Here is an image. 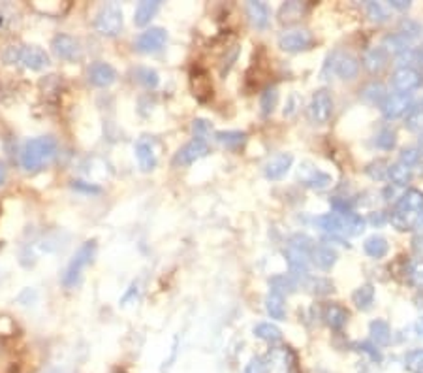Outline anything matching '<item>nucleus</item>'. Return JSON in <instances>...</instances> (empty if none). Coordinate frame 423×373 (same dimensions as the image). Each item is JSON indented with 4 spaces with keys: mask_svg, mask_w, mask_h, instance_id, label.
<instances>
[{
    "mask_svg": "<svg viewBox=\"0 0 423 373\" xmlns=\"http://www.w3.org/2000/svg\"><path fill=\"white\" fill-rule=\"evenodd\" d=\"M59 155V141L53 136H38L23 144L19 151V166L25 172H40L48 168Z\"/></svg>",
    "mask_w": 423,
    "mask_h": 373,
    "instance_id": "f257e3e1",
    "label": "nucleus"
},
{
    "mask_svg": "<svg viewBox=\"0 0 423 373\" xmlns=\"http://www.w3.org/2000/svg\"><path fill=\"white\" fill-rule=\"evenodd\" d=\"M314 225L322 228L324 232H327L333 238H353L363 232L367 227V219L358 215L356 211L348 213V215H337V213H327L314 219Z\"/></svg>",
    "mask_w": 423,
    "mask_h": 373,
    "instance_id": "f03ea898",
    "label": "nucleus"
},
{
    "mask_svg": "<svg viewBox=\"0 0 423 373\" xmlns=\"http://www.w3.org/2000/svg\"><path fill=\"white\" fill-rule=\"evenodd\" d=\"M2 60L6 65H21L28 70H43L51 65L49 55L38 45H8L2 51Z\"/></svg>",
    "mask_w": 423,
    "mask_h": 373,
    "instance_id": "7ed1b4c3",
    "label": "nucleus"
},
{
    "mask_svg": "<svg viewBox=\"0 0 423 373\" xmlns=\"http://www.w3.org/2000/svg\"><path fill=\"white\" fill-rule=\"evenodd\" d=\"M97 254V242L91 239V242H85L81 245L75 254L72 256V260L66 266L65 274H62V287L65 288H75L81 283V277H83V271L87 270V266L91 264L92 259Z\"/></svg>",
    "mask_w": 423,
    "mask_h": 373,
    "instance_id": "20e7f679",
    "label": "nucleus"
},
{
    "mask_svg": "<svg viewBox=\"0 0 423 373\" xmlns=\"http://www.w3.org/2000/svg\"><path fill=\"white\" fill-rule=\"evenodd\" d=\"M123 10L117 4H106L98 10L97 17H94V28L98 34L113 38L123 31Z\"/></svg>",
    "mask_w": 423,
    "mask_h": 373,
    "instance_id": "39448f33",
    "label": "nucleus"
},
{
    "mask_svg": "<svg viewBox=\"0 0 423 373\" xmlns=\"http://www.w3.org/2000/svg\"><path fill=\"white\" fill-rule=\"evenodd\" d=\"M307 115L312 124H326L333 115V97L327 89H318L312 92Z\"/></svg>",
    "mask_w": 423,
    "mask_h": 373,
    "instance_id": "423d86ee",
    "label": "nucleus"
},
{
    "mask_svg": "<svg viewBox=\"0 0 423 373\" xmlns=\"http://www.w3.org/2000/svg\"><path fill=\"white\" fill-rule=\"evenodd\" d=\"M294 352L282 345L271 347L263 357L265 373H294Z\"/></svg>",
    "mask_w": 423,
    "mask_h": 373,
    "instance_id": "0eeeda50",
    "label": "nucleus"
},
{
    "mask_svg": "<svg viewBox=\"0 0 423 373\" xmlns=\"http://www.w3.org/2000/svg\"><path fill=\"white\" fill-rule=\"evenodd\" d=\"M314 43V36L307 28H288L279 36V48L286 53H300Z\"/></svg>",
    "mask_w": 423,
    "mask_h": 373,
    "instance_id": "6e6552de",
    "label": "nucleus"
},
{
    "mask_svg": "<svg viewBox=\"0 0 423 373\" xmlns=\"http://www.w3.org/2000/svg\"><path fill=\"white\" fill-rule=\"evenodd\" d=\"M51 49H53L55 57H59L60 60H66V63H75V60H79L83 57L81 42L72 34H57L51 40Z\"/></svg>",
    "mask_w": 423,
    "mask_h": 373,
    "instance_id": "1a4fd4ad",
    "label": "nucleus"
},
{
    "mask_svg": "<svg viewBox=\"0 0 423 373\" xmlns=\"http://www.w3.org/2000/svg\"><path fill=\"white\" fill-rule=\"evenodd\" d=\"M326 66H331V72H335L341 80H353L359 72V60L346 51H333L327 57Z\"/></svg>",
    "mask_w": 423,
    "mask_h": 373,
    "instance_id": "9d476101",
    "label": "nucleus"
},
{
    "mask_svg": "<svg viewBox=\"0 0 423 373\" xmlns=\"http://www.w3.org/2000/svg\"><path fill=\"white\" fill-rule=\"evenodd\" d=\"M412 106V94H408V92H393V94H388L386 100L380 104V112L388 121H393L402 117V115H407Z\"/></svg>",
    "mask_w": 423,
    "mask_h": 373,
    "instance_id": "9b49d317",
    "label": "nucleus"
},
{
    "mask_svg": "<svg viewBox=\"0 0 423 373\" xmlns=\"http://www.w3.org/2000/svg\"><path fill=\"white\" fill-rule=\"evenodd\" d=\"M167 42V33L166 28L162 27H150L143 33H140L134 40L136 51L140 53H156L160 51Z\"/></svg>",
    "mask_w": 423,
    "mask_h": 373,
    "instance_id": "f8f14e48",
    "label": "nucleus"
},
{
    "mask_svg": "<svg viewBox=\"0 0 423 373\" xmlns=\"http://www.w3.org/2000/svg\"><path fill=\"white\" fill-rule=\"evenodd\" d=\"M209 155V146H207V141L205 140H198V138H194L188 144L179 149L175 153V158H173V164L175 166H190L199 158H204Z\"/></svg>",
    "mask_w": 423,
    "mask_h": 373,
    "instance_id": "ddd939ff",
    "label": "nucleus"
},
{
    "mask_svg": "<svg viewBox=\"0 0 423 373\" xmlns=\"http://www.w3.org/2000/svg\"><path fill=\"white\" fill-rule=\"evenodd\" d=\"M87 80H89V83L92 87H97V89H107V87H111L113 83L117 82V70L109 63L97 60V63H92L89 66Z\"/></svg>",
    "mask_w": 423,
    "mask_h": 373,
    "instance_id": "4468645a",
    "label": "nucleus"
},
{
    "mask_svg": "<svg viewBox=\"0 0 423 373\" xmlns=\"http://www.w3.org/2000/svg\"><path fill=\"white\" fill-rule=\"evenodd\" d=\"M391 85L395 87L397 92H408L412 94L422 85V74L416 68H408V66H399L393 76H391Z\"/></svg>",
    "mask_w": 423,
    "mask_h": 373,
    "instance_id": "2eb2a0df",
    "label": "nucleus"
},
{
    "mask_svg": "<svg viewBox=\"0 0 423 373\" xmlns=\"http://www.w3.org/2000/svg\"><path fill=\"white\" fill-rule=\"evenodd\" d=\"M136 158H138V164L143 172H153L158 164V155H156V147L155 140L149 138V136H143L138 140L134 147Z\"/></svg>",
    "mask_w": 423,
    "mask_h": 373,
    "instance_id": "dca6fc26",
    "label": "nucleus"
},
{
    "mask_svg": "<svg viewBox=\"0 0 423 373\" xmlns=\"http://www.w3.org/2000/svg\"><path fill=\"white\" fill-rule=\"evenodd\" d=\"M388 221L391 227L397 228L399 232H410V230H418L423 228V211H401L395 210L390 213Z\"/></svg>",
    "mask_w": 423,
    "mask_h": 373,
    "instance_id": "f3484780",
    "label": "nucleus"
},
{
    "mask_svg": "<svg viewBox=\"0 0 423 373\" xmlns=\"http://www.w3.org/2000/svg\"><path fill=\"white\" fill-rule=\"evenodd\" d=\"M294 164V155L292 153H279L263 164V175L271 181H279L286 173L290 172V168Z\"/></svg>",
    "mask_w": 423,
    "mask_h": 373,
    "instance_id": "a211bd4d",
    "label": "nucleus"
},
{
    "mask_svg": "<svg viewBox=\"0 0 423 373\" xmlns=\"http://www.w3.org/2000/svg\"><path fill=\"white\" fill-rule=\"evenodd\" d=\"M300 179H301V183L305 185V187H309V189H317V190L327 189L333 181L329 173L322 172V170H318L317 166H312V164L309 163H305L300 168Z\"/></svg>",
    "mask_w": 423,
    "mask_h": 373,
    "instance_id": "6ab92c4d",
    "label": "nucleus"
},
{
    "mask_svg": "<svg viewBox=\"0 0 423 373\" xmlns=\"http://www.w3.org/2000/svg\"><path fill=\"white\" fill-rule=\"evenodd\" d=\"M247 17L252 27L258 28V31H265L269 27V21H271V11H269L268 4L251 0V2H247Z\"/></svg>",
    "mask_w": 423,
    "mask_h": 373,
    "instance_id": "aec40b11",
    "label": "nucleus"
},
{
    "mask_svg": "<svg viewBox=\"0 0 423 373\" xmlns=\"http://www.w3.org/2000/svg\"><path fill=\"white\" fill-rule=\"evenodd\" d=\"M339 254L337 251L329 245H314L311 251V262L320 270H331L337 264Z\"/></svg>",
    "mask_w": 423,
    "mask_h": 373,
    "instance_id": "412c9836",
    "label": "nucleus"
},
{
    "mask_svg": "<svg viewBox=\"0 0 423 373\" xmlns=\"http://www.w3.org/2000/svg\"><path fill=\"white\" fill-rule=\"evenodd\" d=\"M348 311L343 306H339V303H327L324 308V320H326V325L331 330H343L346 323H348Z\"/></svg>",
    "mask_w": 423,
    "mask_h": 373,
    "instance_id": "4be33fe9",
    "label": "nucleus"
},
{
    "mask_svg": "<svg viewBox=\"0 0 423 373\" xmlns=\"http://www.w3.org/2000/svg\"><path fill=\"white\" fill-rule=\"evenodd\" d=\"M214 140L230 151H239L247 144V134L241 130H219L214 132Z\"/></svg>",
    "mask_w": 423,
    "mask_h": 373,
    "instance_id": "5701e85b",
    "label": "nucleus"
},
{
    "mask_svg": "<svg viewBox=\"0 0 423 373\" xmlns=\"http://www.w3.org/2000/svg\"><path fill=\"white\" fill-rule=\"evenodd\" d=\"M388 63V53L384 49L378 45V48H370L365 51L363 59H361V65L369 74H378V72L384 70V66Z\"/></svg>",
    "mask_w": 423,
    "mask_h": 373,
    "instance_id": "b1692460",
    "label": "nucleus"
},
{
    "mask_svg": "<svg viewBox=\"0 0 423 373\" xmlns=\"http://www.w3.org/2000/svg\"><path fill=\"white\" fill-rule=\"evenodd\" d=\"M369 335L370 340L373 341L376 347H388L391 343V337H393V334H391V326L388 320L384 319H375L370 320L369 325Z\"/></svg>",
    "mask_w": 423,
    "mask_h": 373,
    "instance_id": "393cba45",
    "label": "nucleus"
},
{
    "mask_svg": "<svg viewBox=\"0 0 423 373\" xmlns=\"http://www.w3.org/2000/svg\"><path fill=\"white\" fill-rule=\"evenodd\" d=\"M384 51H386L388 55H401L405 53V51H408V49H412V40L407 38L405 34L401 33H393V34H388L386 38L382 40V45H380Z\"/></svg>",
    "mask_w": 423,
    "mask_h": 373,
    "instance_id": "a878e982",
    "label": "nucleus"
},
{
    "mask_svg": "<svg viewBox=\"0 0 423 373\" xmlns=\"http://www.w3.org/2000/svg\"><path fill=\"white\" fill-rule=\"evenodd\" d=\"M252 334H254V337L265 341L269 345H277V343L282 341V330L273 323H258L252 328Z\"/></svg>",
    "mask_w": 423,
    "mask_h": 373,
    "instance_id": "bb28decb",
    "label": "nucleus"
},
{
    "mask_svg": "<svg viewBox=\"0 0 423 373\" xmlns=\"http://www.w3.org/2000/svg\"><path fill=\"white\" fill-rule=\"evenodd\" d=\"M397 210L423 211V193L418 189H407L397 198Z\"/></svg>",
    "mask_w": 423,
    "mask_h": 373,
    "instance_id": "cd10ccee",
    "label": "nucleus"
},
{
    "mask_svg": "<svg viewBox=\"0 0 423 373\" xmlns=\"http://www.w3.org/2000/svg\"><path fill=\"white\" fill-rule=\"evenodd\" d=\"M412 168L405 166V164L401 163L390 164V166H388L386 179H390L391 183H393V187H407V185L412 181Z\"/></svg>",
    "mask_w": 423,
    "mask_h": 373,
    "instance_id": "c85d7f7f",
    "label": "nucleus"
},
{
    "mask_svg": "<svg viewBox=\"0 0 423 373\" xmlns=\"http://www.w3.org/2000/svg\"><path fill=\"white\" fill-rule=\"evenodd\" d=\"M352 302L359 311H369L375 303V287L370 283H365L352 292Z\"/></svg>",
    "mask_w": 423,
    "mask_h": 373,
    "instance_id": "c756f323",
    "label": "nucleus"
},
{
    "mask_svg": "<svg viewBox=\"0 0 423 373\" xmlns=\"http://www.w3.org/2000/svg\"><path fill=\"white\" fill-rule=\"evenodd\" d=\"M359 97L363 98L365 102L378 104V106H380V104L386 100L388 89L382 82H369L367 85L361 87V91H359Z\"/></svg>",
    "mask_w": 423,
    "mask_h": 373,
    "instance_id": "7c9ffc66",
    "label": "nucleus"
},
{
    "mask_svg": "<svg viewBox=\"0 0 423 373\" xmlns=\"http://www.w3.org/2000/svg\"><path fill=\"white\" fill-rule=\"evenodd\" d=\"M158 10H160V2H158V0H145V2H140L134 11V23L138 27L149 25L150 19L156 16V11Z\"/></svg>",
    "mask_w": 423,
    "mask_h": 373,
    "instance_id": "2f4dec72",
    "label": "nucleus"
},
{
    "mask_svg": "<svg viewBox=\"0 0 423 373\" xmlns=\"http://www.w3.org/2000/svg\"><path fill=\"white\" fill-rule=\"evenodd\" d=\"M363 251L367 256L375 260L384 259L390 251V244H388L386 238H382V236H369V238L363 242Z\"/></svg>",
    "mask_w": 423,
    "mask_h": 373,
    "instance_id": "473e14b6",
    "label": "nucleus"
},
{
    "mask_svg": "<svg viewBox=\"0 0 423 373\" xmlns=\"http://www.w3.org/2000/svg\"><path fill=\"white\" fill-rule=\"evenodd\" d=\"M277 104H279V89L277 85H268L260 92V114L269 117L277 108Z\"/></svg>",
    "mask_w": 423,
    "mask_h": 373,
    "instance_id": "72a5a7b5",
    "label": "nucleus"
},
{
    "mask_svg": "<svg viewBox=\"0 0 423 373\" xmlns=\"http://www.w3.org/2000/svg\"><path fill=\"white\" fill-rule=\"evenodd\" d=\"M265 311L271 319L284 320L286 319V306H284V296L277 292H269L265 296Z\"/></svg>",
    "mask_w": 423,
    "mask_h": 373,
    "instance_id": "f704fd0d",
    "label": "nucleus"
},
{
    "mask_svg": "<svg viewBox=\"0 0 423 373\" xmlns=\"http://www.w3.org/2000/svg\"><path fill=\"white\" fill-rule=\"evenodd\" d=\"M269 285H271V292H277V294H280V296H284V294H292V292L297 288V281H295L294 277L290 276V274H286V276L271 277Z\"/></svg>",
    "mask_w": 423,
    "mask_h": 373,
    "instance_id": "c9c22d12",
    "label": "nucleus"
},
{
    "mask_svg": "<svg viewBox=\"0 0 423 373\" xmlns=\"http://www.w3.org/2000/svg\"><path fill=\"white\" fill-rule=\"evenodd\" d=\"M402 368L408 373H423V349H412L402 357Z\"/></svg>",
    "mask_w": 423,
    "mask_h": 373,
    "instance_id": "e433bc0d",
    "label": "nucleus"
},
{
    "mask_svg": "<svg viewBox=\"0 0 423 373\" xmlns=\"http://www.w3.org/2000/svg\"><path fill=\"white\" fill-rule=\"evenodd\" d=\"M405 126L412 132H423V104H414L405 115Z\"/></svg>",
    "mask_w": 423,
    "mask_h": 373,
    "instance_id": "4c0bfd02",
    "label": "nucleus"
},
{
    "mask_svg": "<svg viewBox=\"0 0 423 373\" xmlns=\"http://www.w3.org/2000/svg\"><path fill=\"white\" fill-rule=\"evenodd\" d=\"M356 349H358V352H361V355H365V357L369 358V362L375 364V366H380V364L384 362L382 349L380 347H376L373 341H361V343L356 345Z\"/></svg>",
    "mask_w": 423,
    "mask_h": 373,
    "instance_id": "58836bf2",
    "label": "nucleus"
},
{
    "mask_svg": "<svg viewBox=\"0 0 423 373\" xmlns=\"http://www.w3.org/2000/svg\"><path fill=\"white\" fill-rule=\"evenodd\" d=\"M136 80L141 83L147 89H156L158 83H160V77H158V72L153 70V68H147V66H140V68H136L134 72Z\"/></svg>",
    "mask_w": 423,
    "mask_h": 373,
    "instance_id": "ea45409f",
    "label": "nucleus"
},
{
    "mask_svg": "<svg viewBox=\"0 0 423 373\" xmlns=\"http://www.w3.org/2000/svg\"><path fill=\"white\" fill-rule=\"evenodd\" d=\"M301 13H303V4L301 2H286V4L280 6L279 19L280 23H292L297 17H301Z\"/></svg>",
    "mask_w": 423,
    "mask_h": 373,
    "instance_id": "a19ab883",
    "label": "nucleus"
},
{
    "mask_svg": "<svg viewBox=\"0 0 423 373\" xmlns=\"http://www.w3.org/2000/svg\"><path fill=\"white\" fill-rule=\"evenodd\" d=\"M375 144L382 151H391L397 146V134L393 129H382L375 138Z\"/></svg>",
    "mask_w": 423,
    "mask_h": 373,
    "instance_id": "79ce46f5",
    "label": "nucleus"
},
{
    "mask_svg": "<svg viewBox=\"0 0 423 373\" xmlns=\"http://www.w3.org/2000/svg\"><path fill=\"white\" fill-rule=\"evenodd\" d=\"M408 281L423 291V259H416L408 264Z\"/></svg>",
    "mask_w": 423,
    "mask_h": 373,
    "instance_id": "37998d69",
    "label": "nucleus"
},
{
    "mask_svg": "<svg viewBox=\"0 0 423 373\" xmlns=\"http://www.w3.org/2000/svg\"><path fill=\"white\" fill-rule=\"evenodd\" d=\"M365 10H367V16H369L370 21L386 23L388 19H390V16H388V11L384 10V6H382L380 2H367V6H365Z\"/></svg>",
    "mask_w": 423,
    "mask_h": 373,
    "instance_id": "c03bdc74",
    "label": "nucleus"
},
{
    "mask_svg": "<svg viewBox=\"0 0 423 373\" xmlns=\"http://www.w3.org/2000/svg\"><path fill=\"white\" fill-rule=\"evenodd\" d=\"M422 158V149H416V147H408V149H402L401 157H399V163L405 164L408 168H414L419 163Z\"/></svg>",
    "mask_w": 423,
    "mask_h": 373,
    "instance_id": "a18cd8bd",
    "label": "nucleus"
},
{
    "mask_svg": "<svg viewBox=\"0 0 423 373\" xmlns=\"http://www.w3.org/2000/svg\"><path fill=\"white\" fill-rule=\"evenodd\" d=\"M329 206H331V213H337V215H348L353 211L352 202L346 198H339V196L329 200Z\"/></svg>",
    "mask_w": 423,
    "mask_h": 373,
    "instance_id": "49530a36",
    "label": "nucleus"
},
{
    "mask_svg": "<svg viewBox=\"0 0 423 373\" xmlns=\"http://www.w3.org/2000/svg\"><path fill=\"white\" fill-rule=\"evenodd\" d=\"M399 33L405 34L407 38L414 40L416 36H419V34H422V27H419L416 21H412V19H402V21H401V31H399Z\"/></svg>",
    "mask_w": 423,
    "mask_h": 373,
    "instance_id": "de8ad7c7",
    "label": "nucleus"
},
{
    "mask_svg": "<svg viewBox=\"0 0 423 373\" xmlns=\"http://www.w3.org/2000/svg\"><path fill=\"white\" fill-rule=\"evenodd\" d=\"M211 123L205 119H194L192 123V132L194 138H198V140H205L207 136L211 134Z\"/></svg>",
    "mask_w": 423,
    "mask_h": 373,
    "instance_id": "09e8293b",
    "label": "nucleus"
},
{
    "mask_svg": "<svg viewBox=\"0 0 423 373\" xmlns=\"http://www.w3.org/2000/svg\"><path fill=\"white\" fill-rule=\"evenodd\" d=\"M307 285L311 288H314V292H318V294H327V292L333 291V283L327 281V279H322V277H309L307 279Z\"/></svg>",
    "mask_w": 423,
    "mask_h": 373,
    "instance_id": "8fccbe9b",
    "label": "nucleus"
},
{
    "mask_svg": "<svg viewBox=\"0 0 423 373\" xmlns=\"http://www.w3.org/2000/svg\"><path fill=\"white\" fill-rule=\"evenodd\" d=\"M365 172L369 173L373 179H376V181H382V179H386L388 166H386V163H382V161H376V163L369 164Z\"/></svg>",
    "mask_w": 423,
    "mask_h": 373,
    "instance_id": "3c124183",
    "label": "nucleus"
},
{
    "mask_svg": "<svg viewBox=\"0 0 423 373\" xmlns=\"http://www.w3.org/2000/svg\"><path fill=\"white\" fill-rule=\"evenodd\" d=\"M72 187H74L77 193H83V195H100L102 193V189L100 187H97V185H91V183H87V181H74L72 183Z\"/></svg>",
    "mask_w": 423,
    "mask_h": 373,
    "instance_id": "603ef678",
    "label": "nucleus"
},
{
    "mask_svg": "<svg viewBox=\"0 0 423 373\" xmlns=\"http://www.w3.org/2000/svg\"><path fill=\"white\" fill-rule=\"evenodd\" d=\"M243 373H265V368H263V358L262 357H252L245 368H243Z\"/></svg>",
    "mask_w": 423,
    "mask_h": 373,
    "instance_id": "864d4df0",
    "label": "nucleus"
},
{
    "mask_svg": "<svg viewBox=\"0 0 423 373\" xmlns=\"http://www.w3.org/2000/svg\"><path fill=\"white\" fill-rule=\"evenodd\" d=\"M386 221H388V215L384 213V211H375V213L369 217V222L370 225H375V227H380V225H384Z\"/></svg>",
    "mask_w": 423,
    "mask_h": 373,
    "instance_id": "5fc2aeb1",
    "label": "nucleus"
},
{
    "mask_svg": "<svg viewBox=\"0 0 423 373\" xmlns=\"http://www.w3.org/2000/svg\"><path fill=\"white\" fill-rule=\"evenodd\" d=\"M388 4H390V8L399 11H407L408 8H410V2H408V0H390Z\"/></svg>",
    "mask_w": 423,
    "mask_h": 373,
    "instance_id": "6e6d98bb",
    "label": "nucleus"
},
{
    "mask_svg": "<svg viewBox=\"0 0 423 373\" xmlns=\"http://www.w3.org/2000/svg\"><path fill=\"white\" fill-rule=\"evenodd\" d=\"M295 100H297V94H292V97H290V102H288V106H286V108H284V115H292V114H295Z\"/></svg>",
    "mask_w": 423,
    "mask_h": 373,
    "instance_id": "4d7b16f0",
    "label": "nucleus"
},
{
    "mask_svg": "<svg viewBox=\"0 0 423 373\" xmlns=\"http://www.w3.org/2000/svg\"><path fill=\"white\" fill-rule=\"evenodd\" d=\"M6 179H8V170H6V164L0 161V187L6 183Z\"/></svg>",
    "mask_w": 423,
    "mask_h": 373,
    "instance_id": "13d9d810",
    "label": "nucleus"
},
{
    "mask_svg": "<svg viewBox=\"0 0 423 373\" xmlns=\"http://www.w3.org/2000/svg\"><path fill=\"white\" fill-rule=\"evenodd\" d=\"M414 328H416V335L423 340V317L418 320V323H416V326H414Z\"/></svg>",
    "mask_w": 423,
    "mask_h": 373,
    "instance_id": "bf43d9fd",
    "label": "nucleus"
},
{
    "mask_svg": "<svg viewBox=\"0 0 423 373\" xmlns=\"http://www.w3.org/2000/svg\"><path fill=\"white\" fill-rule=\"evenodd\" d=\"M48 373H65V372H62V369H49Z\"/></svg>",
    "mask_w": 423,
    "mask_h": 373,
    "instance_id": "052dcab7",
    "label": "nucleus"
},
{
    "mask_svg": "<svg viewBox=\"0 0 423 373\" xmlns=\"http://www.w3.org/2000/svg\"><path fill=\"white\" fill-rule=\"evenodd\" d=\"M419 146H422V149H423V132H422V138H419Z\"/></svg>",
    "mask_w": 423,
    "mask_h": 373,
    "instance_id": "680f3d73",
    "label": "nucleus"
},
{
    "mask_svg": "<svg viewBox=\"0 0 423 373\" xmlns=\"http://www.w3.org/2000/svg\"><path fill=\"white\" fill-rule=\"evenodd\" d=\"M0 27H2V17H0Z\"/></svg>",
    "mask_w": 423,
    "mask_h": 373,
    "instance_id": "e2e57ef3",
    "label": "nucleus"
}]
</instances>
